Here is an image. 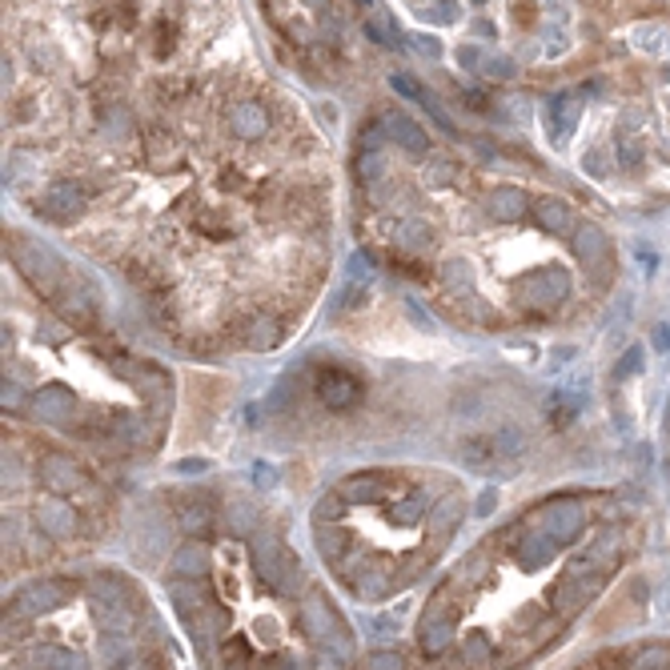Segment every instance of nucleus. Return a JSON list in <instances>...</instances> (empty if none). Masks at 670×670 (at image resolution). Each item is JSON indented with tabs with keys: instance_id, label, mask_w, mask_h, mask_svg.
Returning <instances> with one entry per match:
<instances>
[{
	"instance_id": "obj_1",
	"label": "nucleus",
	"mask_w": 670,
	"mask_h": 670,
	"mask_svg": "<svg viewBox=\"0 0 670 670\" xmlns=\"http://www.w3.org/2000/svg\"><path fill=\"white\" fill-rule=\"evenodd\" d=\"M301 630H306V638L317 646V650H330L338 654V658H354V634L346 630V622H341V614L330 606V598L322 594V590H309L306 598H301Z\"/></svg>"
},
{
	"instance_id": "obj_2",
	"label": "nucleus",
	"mask_w": 670,
	"mask_h": 670,
	"mask_svg": "<svg viewBox=\"0 0 670 670\" xmlns=\"http://www.w3.org/2000/svg\"><path fill=\"white\" fill-rule=\"evenodd\" d=\"M249 550H253V562H257V574L274 594H298V582H301V566L293 558V550L277 538L274 530H261L249 538Z\"/></svg>"
},
{
	"instance_id": "obj_3",
	"label": "nucleus",
	"mask_w": 670,
	"mask_h": 670,
	"mask_svg": "<svg viewBox=\"0 0 670 670\" xmlns=\"http://www.w3.org/2000/svg\"><path fill=\"white\" fill-rule=\"evenodd\" d=\"M89 594H93V614H97V622L109 634H129L137 626V610H133V598L121 586V578H93Z\"/></svg>"
},
{
	"instance_id": "obj_4",
	"label": "nucleus",
	"mask_w": 670,
	"mask_h": 670,
	"mask_svg": "<svg viewBox=\"0 0 670 670\" xmlns=\"http://www.w3.org/2000/svg\"><path fill=\"white\" fill-rule=\"evenodd\" d=\"M453 622H458V610H453V598H450V586H442L434 598L426 602V610H421V650L429 654V658H437V654L450 650L453 642Z\"/></svg>"
},
{
	"instance_id": "obj_5",
	"label": "nucleus",
	"mask_w": 670,
	"mask_h": 670,
	"mask_svg": "<svg viewBox=\"0 0 670 670\" xmlns=\"http://www.w3.org/2000/svg\"><path fill=\"white\" fill-rule=\"evenodd\" d=\"M12 261H17V269L45 293V298H57L61 274H65V269H61V261H57V253L45 249V245H33V241H20V237H12Z\"/></svg>"
},
{
	"instance_id": "obj_6",
	"label": "nucleus",
	"mask_w": 670,
	"mask_h": 670,
	"mask_svg": "<svg viewBox=\"0 0 670 670\" xmlns=\"http://www.w3.org/2000/svg\"><path fill=\"white\" fill-rule=\"evenodd\" d=\"M598 586H602V570H594L586 558H578V562L558 578V586L550 590V602L558 606V614H574V610H582V606L594 598Z\"/></svg>"
},
{
	"instance_id": "obj_7",
	"label": "nucleus",
	"mask_w": 670,
	"mask_h": 670,
	"mask_svg": "<svg viewBox=\"0 0 670 670\" xmlns=\"http://www.w3.org/2000/svg\"><path fill=\"white\" fill-rule=\"evenodd\" d=\"M530 522H538V530L546 534L554 546H562V542H574L582 534V526H586V510H582L574 498H554V502H546V506L534 510Z\"/></svg>"
},
{
	"instance_id": "obj_8",
	"label": "nucleus",
	"mask_w": 670,
	"mask_h": 670,
	"mask_svg": "<svg viewBox=\"0 0 670 670\" xmlns=\"http://www.w3.org/2000/svg\"><path fill=\"white\" fill-rule=\"evenodd\" d=\"M514 298L530 309H546V306H558V301L570 298V274L566 269H538V274L522 277L514 285Z\"/></svg>"
},
{
	"instance_id": "obj_9",
	"label": "nucleus",
	"mask_w": 670,
	"mask_h": 670,
	"mask_svg": "<svg viewBox=\"0 0 670 670\" xmlns=\"http://www.w3.org/2000/svg\"><path fill=\"white\" fill-rule=\"evenodd\" d=\"M65 598H69V582H61V578L29 582V586H20V594L12 598V614H17V618H41V614L65 606Z\"/></svg>"
},
{
	"instance_id": "obj_10",
	"label": "nucleus",
	"mask_w": 670,
	"mask_h": 670,
	"mask_svg": "<svg viewBox=\"0 0 670 670\" xmlns=\"http://www.w3.org/2000/svg\"><path fill=\"white\" fill-rule=\"evenodd\" d=\"M574 253L586 266V274H594V282H606V274H610V241H606L602 229L590 225V221L574 229Z\"/></svg>"
},
{
	"instance_id": "obj_11",
	"label": "nucleus",
	"mask_w": 670,
	"mask_h": 670,
	"mask_svg": "<svg viewBox=\"0 0 670 670\" xmlns=\"http://www.w3.org/2000/svg\"><path fill=\"white\" fill-rule=\"evenodd\" d=\"M41 486L49 494H57V498H65V494H73V490H85V486H89V478H85V470L77 466L73 458H65V453H45V462H41Z\"/></svg>"
},
{
	"instance_id": "obj_12",
	"label": "nucleus",
	"mask_w": 670,
	"mask_h": 670,
	"mask_svg": "<svg viewBox=\"0 0 670 670\" xmlns=\"http://www.w3.org/2000/svg\"><path fill=\"white\" fill-rule=\"evenodd\" d=\"M317 397L330 410H349V405L362 402V381L349 378L346 370H322L317 373Z\"/></svg>"
},
{
	"instance_id": "obj_13",
	"label": "nucleus",
	"mask_w": 670,
	"mask_h": 670,
	"mask_svg": "<svg viewBox=\"0 0 670 670\" xmlns=\"http://www.w3.org/2000/svg\"><path fill=\"white\" fill-rule=\"evenodd\" d=\"M29 410H33L37 421H49V426H65V421H73L77 397L69 394L65 386H45L41 394L29 397Z\"/></svg>"
},
{
	"instance_id": "obj_14",
	"label": "nucleus",
	"mask_w": 670,
	"mask_h": 670,
	"mask_svg": "<svg viewBox=\"0 0 670 670\" xmlns=\"http://www.w3.org/2000/svg\"><path fill=\"white\" fill-rule=\"evenodd\" d=\"M33 518H37V530L53 534V538H69V534H77V526H81L77 510L69 506L65 498H41L33 510Z\"/></svg>"
},
{
	"instance_id": "obj_15",
	"label": "nucleus",
	"mask_w": 670,
	"mask_h": 670,
	"mask_svg": "<svg viewBox=\"0 0 670 670\" xmlns=\"http://www.w3.org/2000/svg\"><path fill=\"white\" fill-rule=\"evenodd\" d=\"M462 514H466V506H462L458 494L442 498L434 510H429V522H426V530H429V554H437V550L450 542V534L458 530V522H462Z\"/></svg>"
},
{
	"instance_id": "obj_16",
	"label": "nucleus",
	"mask_w": 670,
	"mask_h": 670,
	"mask_svg": "<svg viewBox=\"0 0 670 670\" xmlns=\"http://www.w3.org/2000/svg\"><path fill=\"white\" fill-rule=\"evenodd\" d=\"M173 514H177V526L189 534V538H201V534H209V526H213V506L205 498H197V494H177Z\"/></svg>"
},
{
	"instance_id": "obj_17",
	"label": "nucleus",
	"mask_w": 670,
	"mask_h": 670,
	"mask_svg": "<svg viewBox=\"0 0 670 670\" xmlns=\"http://www.w3.org/2000/svg\"><path fill=\"white\" fill-rule=\"evenodd\" d=\"M57 309L65 322H73V330H93L97 325V306H93V298L81 290V285H73V293H57Z\"/></svg>"
},
{
	"instance_id": "obj_18",
	"label": "nucleus",
	"mask_w": 670,
	"mask_h": 670,
	"mask_svg": "<svg viewBox=\"0 0 670 670\" xmlns=\"http://www.w3.org/2000/svg\"><path fill=\"white\" fill-rule=\"evenodd\" d=\"M173 574H177V578H189V582H201L205 574H209V550H205L197 538L181 542V546L173 550Z\"/></svg>"
},
{
	"instance_id": "obj_19",
	"label": "nucleus",
	"mask_w": 670,
	"mask_h": 670,
	"mask_svg": "<svg viewBox=\"0 0 670 670\" xmlns=\"http://www.w3.org/2000/svg\"><path fill=\"white\" fill-rule=\"evenodd\" d=\"M45 209H49V217L69 221L85 209V193L73 185V181H57V185L45 189Z\"/></svg>"
},
{
	"instance_id": "obj_20",
	"label": "nucleus",
	"mask_w": 670,
	"mask_h": 670,
	"mask_svg": "<svg viewBox=\"0 0 670 670\" xmlns=\"http://www.w3.org/2000/svg\"><path fill=\"white\" fill-rule=\"evenodd\" d=\"M534 221H538L546 233L554 237H574V213L566 201H558V197H546V201H538V209H534Z\"/></svg>"
},
{
	"instance_id": "obj_21",
	"label": "nucleus",
	"mask_w": 670,
	"mask_h": 670,
	"mask_svg": "<svg viewBox=\"0 0 670 670\" xmlns=\"http://www.w3.org/2000/svg\"><path fill=\"white\" fill-rule=\"evenodd\" d=\"M389 490V478L386 474H354L338 486V494L346 502H381Z\"/></svg>"
},
{
	"instance_id": "obj_22",
	"label": "nucleus",
	"mask_w": 670,
	"mask_h": 670,
	"mask_svg": "<svg viewBox=\"0 0 670 670\" xmlns=\"http://www.w3.org/2000/svg\"><path fill=\"white\" fill-rule=\"evenodd\" d=\"M229 129H233V137H241V141H257V137H266V129H269V113L261 105H253V101H245V105L233 109Z\"/></svg>"
},
{
	"instance_id": "obj_23",
	"label": "nucleus",
	"mask_w": 670,
	"mask_h": 670,
	"mask_svg": "<svg viewBox=\"0 0 670 670\" xmlns=\"http://www.w3.org/2000/svg\"><path fill=\"white\" fill-rule=\"evenodd\" d=\"M386 133L394 137V145H402L405 153H413V157H421L429 149V137H426V129L421 125H413L410 117H386Z\"/></svg>"
},
{
	"instance_id": "obj_24",
	"label": "nucleus",
	"mask_w": 670,
	"mask_h": 670,
	"mask_svg": "<svg viewBox=\"0 0 670 670\" xmlns=\"http://www.w3.org/2000/svg\"><path fill=\"white\" fill-rule=\"evenodd\" d=\"M458 453L470 470H490V462H498V450H494V434H470L458 442Z\"/></svg>"
},
{
	"instance_id": "obj_25",
	"label": "nucleus",
	"mask_w": 670,
	"mask_h": 670,
	"mask_svg": "<svg viewBox=\"0 0 670 670\" xmlns=\"http://www.w3.org/2000/svg\"><path fill=\"white\" fill-rule=\"evenodd\" d=\"M169 594H173V606H177V614L185 622H197L205 610H209V598H205V590L201 586H189V578H181Z\"/></svg>"
},
{
	"instance_id": "obj_26",
	"label": "nucleus",
	"mask_w": 670,
	"mask_h": 670,
	"mask_svg": "<svg viewBox=\"0 0 670 670\" xmlns=\"http://www.w3.org/2000/svg\"><path fill=\"white\" fill-rule=\"evenodd\" d=\"M554 550H558V546H554V542H550L542 530H522V542H518L514 554H518V562L534 570V566L550 562V558H554Z\"/></svg>"
},
{
	"instance_id": "obj_27",
	"label": "nucleus",
	"mask_w": 670,
	"mask_h": 670,
	"mask_svg": "<svg viewBox=\"0 0 670 670\" xmlns=\"http://www.w3.org/2000/svg\"><path fill=\"white\" fill-rule=\"evenodd\" d=\"M462 666L470 670H490L494 666V646H490V634L486 630H470L466 642H462Z\"/></svg>"
},
{
	"instance_id": "obj_28",
	"label": "nucleus",
	"mask_w": 670,
	"mask_h": 670,
	"mask_svg": "<svg viewBox=\"0 0 670 670\" xmlns=\"http://www.w3.org/2000/svg\"><path fill=\"white\" fill-rule=\"evenodd\" d=\"M349 586H354L362 598H386L394 582H389V574L381 570L378 562H362V574H354V578H349Z\"/></svg>"
},
{
	"instance_id": "obj_29",
	"label": "nucleus",
	"mask_w": 670,
	"mask_h": 670,
	"mask_svg": "<svg viewBox=\"0 0 670 670\" xmlns=\"http://www.w3.org/2000/svg\"><path fill=\"white\" fill-rule=\"evenodd\" d=\"M426 514H429V494L426 490H413V494H405V498H394V506H389V518L402 522V526L421 522Z\"/></svg>"
},
{
	"instance_id": "obj_30",
	"label": "nucleus",
	"mask_w": 670,
	"mask_h": 670,
	"mask_svg": "<svg viewBox=\"0 0 670 670\" xmlns=\"http://www.w3.org/2000/svg\"><path fill=\"white\" fill-rule=\"evenodd\" d=\"M37 670H89V658L77 650H57V646H45V650L33 654Z\"/></svg>"
},
{
	"instance_id": "obj_31",
	"label": "nucleus",
	"mask_w": 670,
	"mask_h": 670,
	"mask_svg": "<svg viewBox=\"0 0 670 670\" xmlns=\"http://www.w3.org/2000/svg\"><path fill=\"white\" fill-rule=\"evenodd\" d=\"M490 213L498 221H518L526 213V193H522V189H510V185L494 189V193H490Z\"/></svg>"
},
{
	"instance_id": "obj_32",
	"label": "nucleus",
	"mask_w": 670,
	"mask_h": 670,
	"mask_svg": "<svg viewBox=\"0 0 670 670\" xmlns=\"http://www.w3.org/2000/svg\"><path fill=\"white\" fill-rule=\"evenodd\" d=\"M277 341H282V325H277V317L257 314L249 325H245V346H249V349H274Z\"/></svg>"
},
{
	"instance_id": "obj_33",
	"label": "nucleus",
	"mask_w": 670,
	"mask_h": 670,
	"mask_svg": "<svg viewBox=\"0 0 670 670\" xmlns=\"http://www.w3.org/2000/svg\"><path fill=\"white\" fill-rule=\"evenodd\" d=\"M314 542H317V554H322L325 562H341L346 550H349V534L341 530V526H317Z\"/></svg>"
},
{
	"instance_id": "obj_34",
	"label": "nucleus",
	"mask_w": 670,
	"mask_h": 670,
	"mask_svg": "<svg viewBox=\"0 0 670 670\" xmlns=\"http://www.w3.org/2000/svg\"><path fill=\"white\" fill-rule=\"evenodd\" d=\"M389 237L410 245V249H429V241H434L426 221H397V225H389Z\"/></svg>"
},
{
	"instance_id": "obj_35",
	"label": "nucleus",
	"mask_w": 670,
	"mask_h": 670,
	"mask_svg": "<svg viewBox=\"0 0 670 670\" xmlns=\"http://www.w3.org/2000/svg\"><path fill=\"white\" fill-rule=\"evenodd\" d=\"M630 670H670V646H662V642L642 646V650L630 658Z\"/></svg>"
},
{
	"instance_id": "obj_36",
	"label": "nucleus",
	"mask_w": 670,
	"mask_h": 670,
	"mask_svg": "<svg viewBox=\"0 0 670 670\" xmlns=\"http://www.w3.org/2000/svg\"><path fill=\"white\" fill-rule=\"evenodd\" d=\"M129 654H133L129 634H105V638H101V658H105V666H113V670L125 666Z\"/></svg>"
},
{
	"instance_id": "obj_37",
	"label": "nucleus",
	"mask_w": 670,
	"mask_h": 670,
	"mask_svg": "<svg viewBox=\"0 0 670 670\" xmlns=\"http://www.w3.org/2000/svg\"><path fill=\"white\" fill-rule=\"evenodd\" d=\"M494 450H498V462H514L518 453L526 450V437L518 434V429H498V434H494Z\"/></svg>"
},
{
	"instance_id": "obj_38",
	"label": "nucleus",
	"mask_w": 670,
	"mask_h": 670,
	"mask_svg": "<svg viewBox=\"0 0 670 670\" xmlns=\"http://www.w3.org/2000/svg\"><path fill=\"white\" fill-rule=\"evenodd\" d=\"M357 177H362V181H381V177H386V157H381L378 149H362V157H357Z\"/></svg>"
},
{
	"instance_id": "obj_39",
	"label": "nucleus",
	"mask_w": 670,
	"mask_h": 670,
	"mask_svg": "<svg viewBox=\"0 0 670 670\" xmlns=\"http://www.w3.org/2000/svg\"><path fill=\"white\" fill-rule=\"evenodd\" d=\"M341 506H346L341 494H325V498L314 506V526H325V522H333V518H341Z\"/></svg>"
},
{
	"instance_id": "obj_40",
	"label": "nucleus",
	"mask_w": 670,
	"mask_h": 670,
	"mask_svg": "<svg viewBox=\"0 0 670 670\" xmlns=\"http://www.w3.org/2000/svg\"><path fill=\"white\" fill-rule=\"evenodd\" d=\"M365 670H405V662L397 650H373L370 658H365Z\"/></svg>"
},
{
	"instance_id": "obj_41",
	"label": "nucleus",
	"mask_w": 670,
	"mask_h": 670,
	"mask_svg": "<svg viewBox=\"0 0 670 670\" xmlns=\"http://www.w3.org/2000/svg\"><path fill=\"white\" fill-rule=\"evenodd\" d=\"M442 274H445V285H450V290H462V293H470V269L462 266V261H450V266H445Z\"/></svg>"
},
{
	"instance_id": "obj_42",
	"label": "nucleus",
	"mask_w": 670,
	"mask_h": 670,
	"mask_svg": "<svg viewBox=\"0 0 670 670\" xmlns=\"http://www.w3.org/2000/svg\"><path fill=\"white\" fill-rule=\"evenodd\" d=\"M421 105H426V109H429V117H434V121H437V125H442V129H445V133H453V121H450V117H445L442 101H437V97H434V93H421Z\"/></svg>"
},
{
	"instance_id": "obj_43",
	"label": "nucleus",
	"mask_w": 670,
	"mask_h": 670,
	"mask_svg": "<svg viewBox=\"0 0 670 670\" xmlns=\"http://www.w3.org/2000/svg\"><path fill=\"white\" fill-rule=\"evenodd\" d=\"M309 670H349V662L338 658V654H330V650H317L314 662H309Z\"/></svg>"
},
{
	"instance_id": "obj_44",
	"label": "nucleus",
	"mask_w": 670,
	"mask_h": 670,
	"mask_svg": "<svg viewBox=\"0 0 670 670\" xmlns=\"http://www.w3.org/2000/svg\"><path fill=\"white\" fill-rule=\"evenodd\" d=\"M638 365H642V346H630L626 354H622V362H618V378H630V373H638Z\"/></svg>"
},
{
	"instance_id": "obj_45",
	"label": "nucleus",
	"mask_w": 670,
	"mask_h": 670,
	"mask_svg": "<svg viewBox=\"0 0 670 670\" xmlns=\"http://www.w3.org/2000/svg\"><path fill=\"white\" fill-rule=\"evenodd\" d=\"M253 486H257V490H269V486H277V470L269 466V462H257V466H253Z\"/></svg>"
},
{
	"instance_id": "obj_46",
	"label": "nucleus",
	"mask_w": 670,
	"mask_h": 670,
	"mask_svg": "<svg viewBox=\"0 0 670 670\" xmlns=\"http://www.w3.org/2000/svg\"><path fill=\"white\" fill-rule=\"evenodd\" d=\"M574 105H578V101H574V97H558L554 105H550V113H558V121H562V129H570V121H574Z\"/></svg>"
},
{
	"instance_id": "obj_47",
	"label": "nucleus",
	"mask_w": 670,
	"mask_h": 670,
	"mask_svg": "<svg viewBox=\"0 0 670 670\" xmlns=\"http://www.w3.org/2000/svg\"><path fill=\"white\" fill-rule=\"evenodd\" d=\"M486 77H498V81H510L514 77V65L506 57H490L486 61Z\"/></svg>"
},
{
	"instance_id": "obj_48",
	"label": "nucleus",
	"mask_w": 670,
	"mask_h": 670,
	"mask_svg": "<svg viewBox=\"0 0 670 670\" xmlns=\"http://www.w3.org/2000/svg\"><path fill=\"white\" fill-rule=\"evenodd\" d=\"M426 177H429V185H445V181L453 177V165H450V161H434V165L426 169Z\"/></svg>"
},
{
	"instance_id": "obj_49",
	"label": "nucleus",
	"mask_w": 670,
	"mask_h": 670,
	"mask_svg": "<svg viewBox=\"0 0 670 670\" xmlns=\"http://www.w3.org/2000/svg\"><path fill=\"white\" fill-rule=\"evenodd\" d=\"M245 666H249L245 646H229V650H225V670H245Z\"/></svg>"
},
{
	"instance_id": "obj_50",
	"label": "nucleus",
	"mask_w": 670,
	"mask_h": 670,
	"mask_svg": "<svg viewBox=\"0 0 670 670\" xmlns=\"http://www.w3.org/2000/svg\"><path fill=\"white\" fill-rule=\"evenodd\" d=\"M389 85H394V89L402 93V97H413V101H421V93H426V89H418V85H413L410 77H394Z\"/></svg>"
},
{
	"instance_id": "obj_51",
	"label": "nucleus",
	"mask_w": 670,
	"mask_h": 670,
	"mask_svg": "<svg viewBox=\"0 0 670 670\" xmlns=\"http://www.w3.org/2000/svg\"><path fill=\"white\" fill-rule=\"evenodd\" d=\"M365 274H370V257H365V253H354V257H349V277L357 282V277H365Z\"/></svg>"
},
{
	"instance_id": "obj_52",
	"label": "nucleus",
	"mask_w": 670,
	"mask_h": 670,
	"mask_svg": "<svg viewBox=\"0 0 670 670\" xmlns=\"http://www.w3.org/2000/svg\"><path fill=\"white\" fill-rule=\"evenodd\" d=\"M413 45H418V49L426 53V57H437V53H442V45H437L434 37H426V33H418V37H413Z\"/></svg>"
},
{
	"instance_id": "obj_53",
	"label": "nucleus",
	"mask_w": 670,
	"mask_h": 670,
	"mask_svg": "<svg viewBox=\"0 0 670 670\" xmlns=\"http://www.w3.org/2000/svg\"><path fill=\"white\" fill-rule=\"evenodd\" d=\"M285 397H290V381H282V386H277L274 394H269V405H266V410H282Z\"/></svg>"
},
{
	"instance_id": "obj_54",
	"label": "nucleus",
	"mask_w": 670,
	"mask_h": 670,
	"mask_svg": "<svg viewBox=\"0 0 670 670\" xmlns=\"http://www.w3.org/2000/svg\"><path fill=\"white\" fill-rule=\"evenodd\" d=\"M654 349H670V325H658V330H654Z\"/></svg>"
},
{
	"instance_id": "obj_55",
	"label": "nucleus",
	"mask_w": 670,
	"mask_h": 670,
	"mask_svg": "<svg viewBox=\"0 0 670 670\" xmlns=\"http://www.w3.org/2000/svg\"><path fill=\"white\" fill-rule=\"evenodd\" d=\"M494 498H498V494L486 490V494H482V502H478V514H490V510H494Z\"/></svg>"
},
{
	"instance_id": "obj_56",
	"label": "nucleus",
	"mask_w": 670,
	"mask_h": 670,
	"mask_svg": "<svg viewBox=\"0 0 670 670\" xmlns=\"http://www.w3.org/2000/svg\"><path fill=\"white\" fill-rule=\"evenodd\" d=\"M181 474H197V470H205V462H197V458H185V462H181Z\"/></svg>"
},
{
	"instance_id": "obj_57",
	"label": "nucleus",
	"mask_w": 670,
	"mask_h": 670,
	"mask_svg": "<svg viewBox=\"0 0 670 670\" xmlns=\"http://www.w3.org/2000/svg\"><path fill=\"white\" fill-rule=\"evenodd\" d=\"M17 397H20V389H17V386H4V405H20Z\"/></svg>"
},
{
	"instance_id": "obj_58",
	"label": "nucleus",
	"mask_w": 670,
	"mask_h": 670,
	"mask_svg": "<svg viewBox=\"0 0 670 670\" xmlns=\"http://www.w3.org/2000/svg\"><path fill=\"white\" fill-rule=\"evenodd\" d=\"M462 65L474 69V65H478V53H474V49H466V53H462Z\"/></svg>"
},
{
	"instance_id": "obj_59",
	"label": "nucleus",
	"mask_w": 670,
	"mask_h": 670,
	"mask_svg": "<svg viewBox=\"0 0 670 670\" xmlns=\"http://www.w3.org/2000/svg\"><path fill=\"white\" fill-rule=\"evenodd\" d=\"M301 4H306V9H325L330 0H301Z\"/></svg>"
},
{
	"instance_id": "obj_60",
	"label": "nucleus",
	"mask_w": 670,
	"mask_h": 670,
	"mask_svg": "<svg viewBox=\"0 0 670 670\" xmlns=\"http://www.w3.org/2000/svg\"><path fill=\"white\" fill-rule=\"evenodd\" d=\"M666 434H670V413H666Z\"/></svg>"
},
{
	"instance_id": "obj_61",
	"label": "nucleus",
	"mask_w": 670,
	"mask_h": 670,
	"mask_svg": "<svg viewBox=\"0 0 670 670\" xmlns=\"http://www.w3.org/2000/svg\"><path fill=\"white\" fill-rule=\"evenodd\" d=\"M362 4H370V0H362Z\"/></svg>"
}]
</instances>
